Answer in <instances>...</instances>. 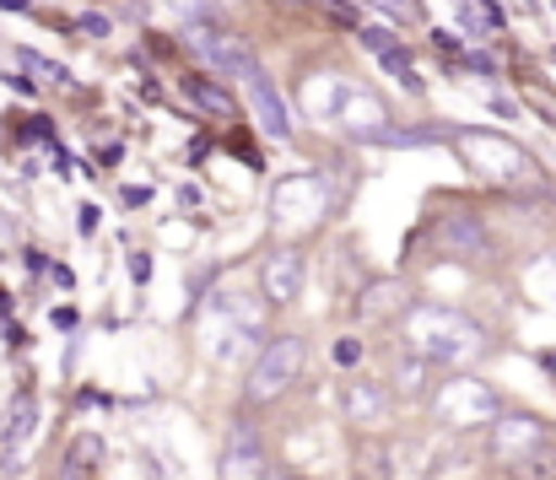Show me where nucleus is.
Instances as JSON below:
<instances>
[{
	"label": "nucleus",
	"instance_id": "9",
	"mask_svg": "<svg viewBox=\"0 0 556 480\" xmlns=\"http://www.w3.org/2000/svg\"><path fill=\"white\" fill-rule=\"evenodd\" d=\"M33 421H38V400L33 394H16L5 405V421H0V459H11L27 438H33Z\"/></svg>",
	"mask_w": 556,
	"mask_h": 480
},
{
	"label": "nucleus",
	"instance_id": "3",
	"mask_svg": "<svg viewBox=\"0 0 556 480\" xmlns=\"http://www.w3.org/2000/svg\"><path fill=\"white\" fill-rule=\"evenodd\" d=\"M454 141L465 147V157L476 162L481 173H492V178H503V184H519V178H530V152H525V147H514L508 136H486V130H454Z\"/></svg>",
	"mask_w": 556,
	"mask_h": 480
},
{
	"label": "nucleus",
	"instance_id": "5",
	"mask_svg": "<svg viewBox=\"0 0 556 480\" xmlns=\"http://www.w3.org/2000/svg\"><path fill=\"white\" fill-rule=\"evenodd\" d=\"M541 449H552V432L541 416H503L492 427V454L508 459V465H530Z\"/></svg>",
	"mask_w": 556,
	"mask_h": 480
},
{
	"label": "nucleus",
	"instance_id": "1",
	"mask_svg": "<svg viewBox=\"0 0 556 480\" xmlns=\"http://www.w3.org/2000/svg\"><path fill=\"white\" fill-rule=\"evenodd\" d=\"M410 345L427 356V362H470L486 340H481V329L465 319V314H448V308H416L410 314Z\"/></svg>",
	"mask_w": 556,
	"mask_h": 480
},
{
	"label": "nucleus",
	"instance_id": "27",
	"mask_svg": "<svg viewBox=\"0 0 556 480\" xmlns=\"http://www.w3.org/2000/svg\"><path fill=\"white\" fill-rule=\"evenodd\" d=\"M33 0H0V11H27Z\"/></svg>",
	"mask_w": 556,
	"mask_h": 480
},
{
	"label": "nucleus",
	"instance_id": "8",
	"mask_svg": "<svg viewBox=\"0 0 556 480\" xmlns=\"http://www.w3.org/2000/svg\"><path fill=\"white\" fill-rule=\"evenodd\" d=\"M438 243H443L454 260H481V254L492 249L486 227H481L476 216H465V211H448V216L438 222Z\"/></svg>",
	"mask_w": 556,
	"mask_h": 480
},
{
	"label": "nucleus",
	"instance_id": "10",
	"mask_svg": "<svg viewBox=\"0 0 556 480\" xmlns=\"http://www.w3.org/2000/svg\"><path fill=\"white\" fill-rule=\"evenodd\" d=\"M185 98L200 114H211V119H232V114H238L232 92H227L222 81H211V76H185Z\"/></svg>",
	"mask_w": 556,
	"mask_h": 480
},
{
	"label": "nucleus",
	"instance_id": "16",
	"mask_svg": "<svg viewBox=\"0 0 556 480\" xmlns=\"http://www.w3.org/2000/svg\"><path fill=\"white\" fill-rule=\"evenodd\" d=\"M22 136H27V141H54V125H49V119H38V114H33V119H27V125H22Z\"/></svg>",
	"mask_w": 556,
	"mask_h": 480
},
{
	"label": "nucleus",
	"instance_id": "29",
	"mask_svg": "<svg viewBox=\"0 0 556 480\" xmlns=\"http://www.w3.org/2000/svg\"><path fill=\"white\" fill-rule=\"evenodd\" d=\"M525 5H530V11H535V0H525Z\"/></svg>",
	"mask_w": 556,
	"mask_h": 480
},
{
	"label": "nucleus",
	"instance_id": "6",
	"mask_svg": "<svg viewBox=\"0 0 556 480\" xmlns=\"http://www.w3.org/2000/svg\"><path fill=\"white\" fill-rule=\"evenodd\" d=\"M238 81H243V92H249V103H254V114H260V125H265V130H270L276 141H287V136H292V119H287V103H281V92H276V81L265 76V65L254 60V65H249V71H243Z\"/></svg>",
	"mask_w": 556,
	"mask_h": 480
},
{
	"label": "nucleus",
	"instance_id": "4",
	"mask_svg": "<svg viewBox=\"0 0 556 480\" xmlns=\"http://www.w3.org/2000/svg\"><path fill=\"white\" fill-rule=\"evenodd\" d=\"M222 480H265V443H260V427H254L249 416H232V421H227Z\"/></svg>",
	"mask_w": 556,
	"mask_h": 480
},
{
	"label": "nucleus",
	"instance_id": "11",
	"mask_svg": "<svg viewBox=\"0 0 556 480\" xmlns=\"http://www.w3.org/2000/svg\"><path fill=\"white\" fill-rule=\"evenodd\" d=\"M11 60H16L22 71H33V76H38L43 87H71V71H65L60 60H49V54H38V49H16Z\"/></svg>",
	"mask_w": 556,
	"mask_h": 480
},
{
	"label": "nucleus",
	"instance_id": "14",
	"mask_svg": "<svg viewBox=\"0 0 556 480\" xmlns=\"http://www.w3.org/2000/svg\"><path fill=\"white\" fill-rule=\"evenodd\" d=\"M71 27H76V38H103V33H109V16H92V11H87V16H76Z\"/></svg>",
	"mask_w": 556,
	"mask_h": 480
},
{
	"label": "nucleus",
	"instance_id": "13",
	"mask_svg": "<svg viewBox=\"0 0 556 480\" xmlns=\"http://www.w3.org/2000/svg\"><path fill=\"white\" fill-rule=\"evenodd\" d=\"M357 38H363V49H372L378 60H383L389 49H400V38H394L389 27H357Z\"/></svg>",
	"mask_w": 556,
	"mask_h": 480
},
{
	"label": "nucleus",
	"instance_id": "22",
	"mask_svg": "<svg viewBox=\"0 0 556 480\" xmlns=\"http://www.w3.org/2000/svg\"><path fill=\"white\" fill-rule=\"evenodd\" d=\"M76 227H81V238H92V232H98V205H81Z\"/></svg>",
	"mask_w": 556,
	"mask_h": 480
},
{
	"label": "nucleus",
	"instance_id": "25",
	"mask_svg": "<svg viewBox=\"0 0 556 480\" xmlns=\"http://www.w3.org/2000/svg\"><path fill=\"white\" fill-rule=\"evenodd\" d=\"M481 16H486V27H503V11H497L492 0H481Z\"/></svg>",
	"mask_w": 556,
	"mask_h": 480
},
{
	"label": "nucleus",
	"instance_id": "26",
	"mask_svg": "<svg viewBox=\"0 0 556 480\" xmlns=\"http://www.w3.org/2000/svg\"><path fill=\"white\" fill-rule=\"evenodd\" d=\"M5 87H11V92H33V76H16V71H11V76H5Z\"/></svg>",
	"mask_w": 556,
	"mask_h": 480
},
{
	"label": "nucleus",
	"instance_id": "7",
	"mask_svg": "<svg viewBox=\"0 0 556 480\" xmlns=\"http://www.w3.org/2000/svg\"><path fill=\"white\" fill-rule=\"evenodd\" d=\"M260 287L270 303H292L303 292V254L298 249H270L260 265Z\"/></svg>",
	"mask_w": 556,
	"mask_h": 480
},
{
	"label": "nucleus",
	"instance_id": "30",
	"mask_svg": "<svg viewBox=\"0 0 556 480\" xmlns=\"http://www.w3.org/2000/svg\"><path fill=\"white\" fill-rule=\"evenodd\" d=\"M552 60H556V49H552Z\"/></svg>",
	"mask_w": 556,
	"mask_h": 480
},
{
	"label": "nucleus",
	"instance_id": "23",
	"mask_svg": "<svg viewBox=\"0 0 556 480\" xmlns=\"http://www.w3.org/2000/svg\"><path fill=\"white\" fill-rule=\"evenodd\" d=\"M383 5H389V11H400L405 22H410V16H421V5H416V0H383Z\"/></svg>",
	"mask_w": 556,
	"mask_h": 480
},
{
	"label": "nucleus",
	"instance_id": "21",
	"mask_svg": "<svg viewBox=\"0 0 556 480\" xmlns=\"http://www.w3.org/2000/svg\"><path fill=\"white\" fill-rule=\"evenodd\" d=\"M119 200H125V205H136V211H141V205H147V200H152V189H147V184H130V189H125V194H119Z\"/></svg>",
	"mask_w": 556,
	"mask_h": 480
},
{
	"label": "nucleus",
	"instance_id": "18",
	"mask_svg": "<svg viewBox=\"0 0 556 480\" xmlns=\"http://www.w3.org/2000/svg\"><path fill=\"white\" fill-rule=\"evenodd\" d=\"M432 43H438V54H454V60L465 54V49H459V38H454V33H443V27L432 33Z\"/></svg>",
	"mask_w": 556,
	"mask_h": 480
},
{
	"label": "nucleus",
	"instance_id": "15",
	"mask_svg": "<svg viewBox=\"0 0 556 480\" xmlns=\"http://www.w3.org/2000/svg\"><path fill=\"white\" fill-rule=\"evenodd\" d=\"M336 362H341V367H357V362H363V340H352V334L336 340Z\"/></svg>",
	"mask_w": 556,
	"mask_h": 480
},
{
	"label": "nucleus",
	"instance_id": "19",
	"mask_svg": "<svg viewBox=\"0 0 556 480\" xmlns=\"http://www.w3.org/2000/svg\"><path fill=\"white\" fill-rule=\"evenodd\" d=\"M459 60H465V65H470L476 76H497V65H492V54H459Z\"/></svg>",
	"mask_w": 556,
	"mask_h": 480
},
{
	"label": "nucleus",
	"instance_id": "12",
	"mask_svg": "<svg viewBox=\"0 0 556 480\" xmlns=\"http://www.w3.org/2000/svg\"><path fill=\"white\" fill-rule=\"evenodd\" d=\"M383 71H389V76H394V81H400V87H405V92H416V98H421V92H427V87H421V76H416V65H410V54H405V49H389V54H383Z\"/></svg>",
	"mask_w": 556,
	"mask_h": 480
},
{
	"label": "nucleus",
	"instance_id": "24",
	"mask_svg": "<svg viewBox=\"0 0 556 480\" xmlns=\"http://www.w3.org/2000/svg\"><path fill=\"white\" fill-rule=\"evenodd\" d=\"M49 276H54V287H60V292H71V287H76V276H71V270H65V265H54V270H49Z\"/></svg>",
	"mask_w": 556,
	"mask_h": 480
},
{
	"label": "nucleus",
	"instance_id": "17",
	"mask_svg": "<svg viewBox=\"0 0 556 480\" xmlns=\"http://www.w3.org/2000/svg\"><path fill=\"white\" fill-rule=\"evenodd\" d=\"M130 276H136V287H147L152 281V254H130Z\"/></svg>",
	"mask_w": 556,
	"mask_h": 480
},
{
	"label": "nucleus",
	"instance_id": "28",
	"mask_svg": "<svg viewBox=\"0 0 556 480\" xmlns=\"http://www.w3.org/2000/svg\"><path fill=\"white\" fill-rule=\"evenodd\" d=\"M5 308H11V298H5V287H0V314H5Z\"/></svg>",
	"mask_w": 556,
	"mask_h": 480
},
{
	"label": "nucleus",
	"instance_id": "20",
	"mask_svg": "<svg viewBox=\"0 0 556 480\" xmlns=\"http://www.w3.org/2000/svg\"><path fill=\"white\" fill-rule=\"evenodd\" d=\"M54 480H87V465H81L76 454H65V465H60V476Z\"/></svg>",
	"mask_w": 556,
	"mask_h": 480
},
{
	"label": "nucleus",
	"instance_id": "2",
	"mask_svg": "<svg viewBox=\"0 0 556 480\" xmlns=\"http://www.w3.org/2000/svg\"><path fill=\"white\" fill-rule=\"evenodd\" d=\"M298 372H303V340H292V334L270 340V345L254 356V367H249V383H243L249 405H270V400H281V394L292 389Z\"/></svg>",
	"mask_w": 556,
	"mask_h": 480
}]
</instances>
